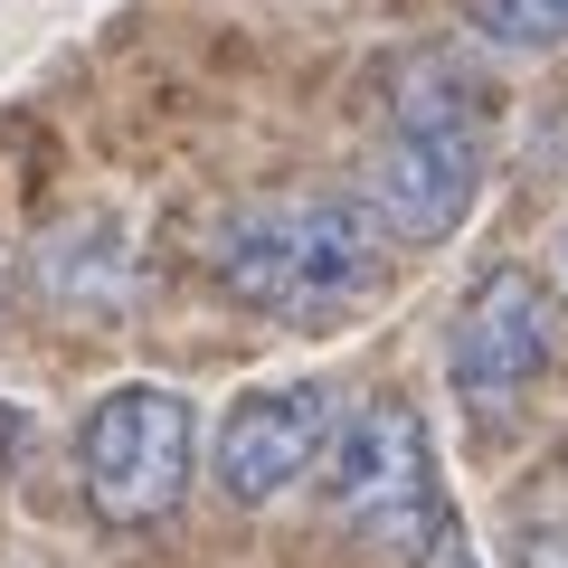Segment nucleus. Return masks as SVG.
Returning a JSON list of instances; mask_svg holds the SVG:
<instances>
[{"instance_id": "nucleus-2", "label": "nucleus", "mask_w": 568, "mask_h": 568, "mask_svg": "<svg viewBox=\"0 0 568 568\" xmlns=\"http://www.w3.org/2000/svg\"><path fill=\"white\" fill-rule=\"evenodd\" d=\"M484 142H493V95L455 58H407L398 95H388V133L369 152L361 200L379 209V227L398 246H436L465 227L474 190H484Z\"/></svg>"}, {"instance_id": "nucleus-7", "label": "nucleus", "mask_w": 568, "mask_h": 568, "mask_svg": "<svg viewBox=\"0 0 568 568\" xmlns=\"http://www.w3.org/2000/svg\"><path fill=\"white\" fill-rule=\"evenodd\" d=\"M39 294L58 313H85V323H104V313L133 304V237H123V219H67L39 237Z\"/></svg>"}, {"instance_id": "nucleus-5", "label": "nucleus", "mask_w": 568, "mask_h": 568, "mask_svg": "<svg viewBox=\"0 0 568 568\" xmlns=\"http://www.w3.org/2000/svg\"><path fill=\"white\" fill-rule=\"evenodd\" d=\"M332 426H342V407H332L323 379H256L227 398L219 436H209V474H219V493L237 511H265L304 474H323Z\"/></svg>"}, {"instance_id": "nucleus-9", "label": "nucleus", "mask_w": 568, "mask_h": 568, "mask_svg": "<svg viewBox=\"0 0 568 568\" xmlns=\"http://www.w3.org/2000/svg\"><path fill=\"white\" fill-rule=\"evenodd\" d=\"M511 559H521V568H568V521H530Z\"/></svg>"}, {"instance_id": "nucleus-11", "label": "nucleus", "mask_w": 568, "mask_h": 568, "mask_svg": "<svg viewBox=\"0 0 568 568\" xmlns=\"http://www.w3.org/2000/svg\"><path fill=\"white\" fill-rule=\"evenodd\" d=\"M559 265H568V246H559Z\"/></svg>"}, {"instance_id": "nucleus-3", "label": "nucleus", "mask_w": 568, "mask_h": 568, "mask_svg": "<svg viewBox=\"0 0 568 568\" xmlns=\"http://www.w3.org/2000/svg\"><path fill=\"white\" fill-rule=\"evenodd\" d=\"M190 455H200V417H190L181 388L162 379H123L85 407L77 426V484L85 511L104 530H152L181 511L190 493Z\"/></svg>"}, {"instance_id": "nucleus-6", "label": "nucleus", "mask_w": 568, "mask_h": 568, "mask_svg": "<svg viewBox=\"0 0 568 568\" xmlns=\"http://www.w3.org/2000/svg\"><path fill=\"white\" fill-rule=\"evenodd\" d=\"M549 361H559V304H549L521 265H493L465 304H455V332H446L455 398L465 407H511L521 388L549 379Z\"/></svg>"}, {"instance_id": "nucleus-1", "label": "nucleus", "mask_w": 568, "mask_h": 568, "mask_svg": "<svg viewBox=\"0 0 568 568\" xmlns=\"http://www.w3.org/2000/svg\"><path fill=\"white\" fill-rule=\"evenodd\" d=\"M388 246L369 200H246L209 237V275L265 323H342L388 284Z\"/></svg>"}, {"instance_id": "nucleus-4", "label": "nucleus", "mask_w": 568, "mask_h": 568, "mask_svg": "<svg viewBox=\"0 0 568 568\" xmlns=\"http://www.w3.org/2000/svg\"><path fill=\"white\" fill-rule=\"evenodd\" d=\"M323 503L332 521L369 530V540H436L446 503H436V446H426V417L407 398H361L332 426L323 455Z\"/></svg>"}, {"instance_id": "nucleus-8", "label": "nucleus", "mask_w": 568, "mask_h": 568, "mask_svg": "<svg viewBox=\"0 0 568 568\" xmlns=\"http://www.w3.org/2000/svg\"><path fill=\"white\" fill-rule=\"evenodd\" d=\"M465 20L484 48H503V58H549V48H568V0H465Z\"/></svg>"}, {"instance_id": "nucleus-10", "label": "nucleus", "mask_w": 568, "mask_h": 568, "mask_svg": "<svg viewBox=\"0 0 568 568\" xmlns=\"http://www.w3.org/2000/svg\"><path fill=\"white\" fill-rule=\"evenodd\" d=\"M426 568H484V559H474V549H465V530H436V540H426Z\"/></svg>"}]
</instances>
